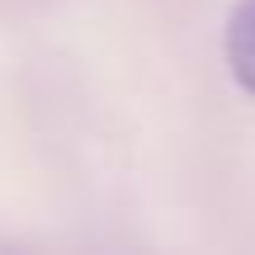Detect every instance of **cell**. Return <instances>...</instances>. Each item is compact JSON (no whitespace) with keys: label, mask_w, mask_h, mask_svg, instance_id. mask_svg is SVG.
Returning <instances> with one entry per match:
<instances>
[{"label":"cell","mask_w":255,"mask_h":255,"mask_svg":"<svg viewBox=\"0 0 255 255\" xmlns=\"http://www.w3.org/2000/svg\"><path fill=\"white\" fill-rule=\"evenodd\" d=\"M227 66L241 90L255 95V0H241L227 19Z\"/></svg>","instance_id":"1"}]
</instances>
